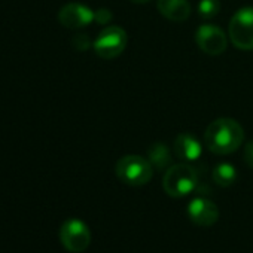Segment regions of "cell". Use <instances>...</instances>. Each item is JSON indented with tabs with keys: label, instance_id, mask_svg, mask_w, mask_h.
Returning <instances> with one entry per match:
<instances>
[{
	"label": "cell",
	"instance_id": "6da1fadb",
	"mask_svg": "<svg viewBox=\"0 0 253 253\" xmlns=\"http://www.w3.org/2000/svg\"><path fill=\"white\" fill-rule=\"evenodd\" d=\"M244 140L243 126L232 118H219L209 124L204 133L206 148L217 155L235 152Z\"/></svg>",
	"mask_w": 253,
	"mask_h": 253
},
{
	"label": "cell",
	"instance_id": "e0dca14e",
	"mask_svg": "<svg viewBox=\"0 0 253 253\" xmlns=\"http://www.w3.org/2000/svg\"><path fill=\"white\" fill-rule=\"evenodd\" d=\"M244 161L250 169H253V142H249L244 148Z\"/></svg>",
	"mask_w": 253,
	"mask_h": 253
},
{
	"label": "cell",
	"instance_id": "9a60e30c",
	"mask_svg": "<svg viewBox=\"0 0 253 253\" xmlns=\"http://www.w3.org/2000/svg\"><path fill=\"white\" fill-rule=\"evenodd\" d=\"M72 45H73L78 51H85V49L89 48L91 43H89V41H88V36H85V35H78V36L73 38Z\"/></svg>",
	"mask_w": 253,
	"mask_h": 253
},
{
	"label": "cell",
	"instance_id": "52a82bcc",
	"mask_svg": "<svg viewBox=\"0 0 253 253\" xmlns=\"http://www.w3.org/2000/svg\"><path fill=\"white\" fill-rule=\"evenodd\" d=\"M195 42L198 48L209 55H219L225 52L228 43L225 33L213 24L200 26L195 33Z\"/></svg>",
	"mask_w": 253,
	"mask_h": 253
},
{
	"label": "cell",
	"instance_id": "8992f818",
	"mask_svg": "<svg viewBox=\"0 0 253 253\" xmlns=\"http://www.w3.org/2000/svg\"><path fill=\"white\" fill-rule=\"evenodd\" d=\"M60 240L66 250L81 253L86 250L91 243V231L81 219H69L60 228Z\"/></svg>",
	"mask_w": 253,
	"mask_h": 253
},
{
	"label": "cell",
	"instance_id": "2e32d148",
	"mask_svg": "<svg viewBox=\"0 0 253 253\" xmlns=\"http://www.w3.org/2000/svg\"><path fill=\"white\" fill-rule=\"evenodd\" d=\"M110 18H112V15H110V11H107V9H98L97 12H94V20H97V23H100V24L109 23Z\"/></svg>",
	"mask_w": 253,
	"mask_h": 253
},
{
	"label": "cell",
	"instance_id": "3957f363",
	"mask_svg": "<svg viewBox=\"0 0 253 253\" xmlns=\"http://www.w3.org/2000/svg\"><path fill=\"white\" fill-rule=\"evenodd\" d=\"M198 183V174L189 164L170 166L163 179V188L167 195L173 198H182L191 194Z\"/></svg>",
	"mask_w": 253,
	"mask_h": 253
},
{
	"label": "cell",
	"instance_id": "5bb4252c",
	"mask_svg": "<svg viewBox=\"0 0 253 253\" xmlns=\"http://www.w3.org/2000/svg\"><path fill=\"white\" fill-rule=\"evenodd\" d=\"M220 11V3L219 0H200L198 3V14L201 18L210 20L216 17Z\"/></svg>",
	"mask_w": 253,
	"mask_h": 253
},
{
	"label": "cell",
	"instance_id": "ac0fdd59",
	"mask_svg": "<svg viewBox=\"0 0 253 253\" xmlns=\"http://www.w3.org/2000/svg\"><path fill=\"white\" fill-rule=\"evenodd\" d=\"M133 3H139V5H143V3H149L151 0H131Z\"/></svg>",
	"mask_w": 253,
	"mask_h": 253
},
{
	"label": "cell",
	"instance_id": "7c38bea8",
	"mask_svg": "<svg viewBox=\"0 0 253 253\" xmlns=\"http://www.w3.org/2000/svg\"><path fill=\"white\" fill-rule=\"evenodd\" d=\"M148 160L151 161V164L157 170L169 169L171 166V161H173L169 146L166 143H161V142L152 143L148 148Z\"/></svg>",
	"mask_w": 253,
	"mask_h": 253
},
{
	"label": "cell",
	"instance_id": "277c9868",
	"mask_svg": "<svg viewBox=\"0 0 253 253\" xmlns=\"http://www.w3.org/2000/svg\"><path fill=\"white\" fill-rule=\"evenodd\" d=\"M229 39L235 48L243 51L253 49V8L238 9L229 21Z\"/></svg>",
	"mask_w": 253,
	"mask_h": 253
},
{
	"label": "cell",
	"instance_id": "5b68a950",
	"mask_svg": "<svg viewBox=\"0 0 253 253\" xmlns=\"http://www.w3.org/2000/svg\"><path fill=\"white\" fill-rule=\"evenodd\" d=\"M128 38L122 27L109 26L100 32L98 38L94 41L92 46L95 54L103 60H112L121 55L126 46Z\"/></svg>",
	"mask_w": 253,
	"mask_h": 253
},
{
	"label": "cell",
	"instance_id": "30bf717a",
	"mask_svg": "<svg viewBox=\"0 0 253 253\" xmlns=\"http://www.w3.org/2000/svg\"><path fill=\"white\" fill-rule=\"evenodd\" d=\"M160 14L170 21H185L191 15V5L188 0H158Z\"/></svg>",
	"mask_w": 253,
	"mask_h": 253
},
{
	"label": "cell",
	"instance_id": "4fadbf2b",
	"mask_svg": "<svg viewBox=\"0 0 253 253\" xmlns=\"http://www.w3.org/2000/svg\"><path fill=\"white\" fill-rule=\"evenodd\" d=\"M213 180L220 188H228L237 180V170L228 163H220L213 169Z\"/></svg>",
	"mask_w": 253,
	"mask_h": 253
},
{
	"label": "cell",
	"instance_id": "8fae6325",
	"mask_svg": "<svg viewBox=\"0 0 253 253\" xmlns=\"http://www.w3.org/2000/svg\"><path fill=\"white\" fill-rule=\"evenodd\" d=\"M203 146L191 134L182 133L174 140V154L183 161H197L201 157Z\"/></svg>",
	"mask_w": 253,
	"mask_h": 253
},
{
	"label": "cell",
	"instance_id": "9c48e42d",
	"mask_svg": "<svg viewBox=\"0 0 253 253\" xmlns=\"http://www.w3.org/2000/svg\"><path fill=\"white\" fill-rule=\"evenodd\" d=\"M58 21L66 29H82L94 21V12L79 3H69L58 12Z\"/></svg>",
	"mask_w": 253,
	"mask_h": 253
},
{
	"label": "cell",
	"instance_id": "7a4b0ae2",
	"mask_svg": "<svg viewBox=\"0 0 253 253\" xmlns=\"http://www.w3.org/2000/svg\"><path fill=\"white\" fill-rule=\"evenodd\" d=\"M116 177L128 186H143L154 176V166L149 160L140 155H125L115 167Z\"/></svg>",
	"mask_w": 253,
	"mask_h": 253
},
{
	"label": "cell",
	"instance_id": "ba28073f",
	"mask_svg": "<svg viewBox=\"0 0 253 253\" xmlns=\"http://www.w3.org/2000/svg\"><path fill=\"white\" fill-rule=\"evenodd\" d=\"M188 216L198 226H211L219 219V209L213 201L197 197L188 204Z\"/></svg>",
	"mask_w": 253,
	"mask_h": 253
}]
</instances>
